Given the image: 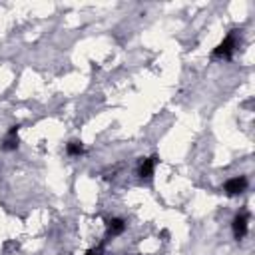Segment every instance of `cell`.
I'll use <instances>...</instances> for the list:
<instances>
[{"label": "cell", "instance_id": "cell-4", "mask_svg": "<svg viewBox=\"0 0 255 255\" xmlns=\"http://www.w3.org/2000/svg\"><path fill=\"white\" fill-rule=\"evenodd\" d=\"M156 166H158V156H151V158L142 160V164L138 168V176L142 180H149L151 176H154V172H156Z\"/></svg>", "mask_w": 255, "mask_h": 255}, {"label": "cell", "instance_id": "cell-5", "mask_svg": "<svg viewBox=\"0 0 255 255\" xmlns=\"http://www.w3.org/2000/svg\"><path fill=\"white\" fill-rule=\"evenodd\" d=\"M18 126H12L10 130H8V136L2 140V146H0V147H2L4 151H14L16 147H18Z\"/></svg>", "mask_w": 255, "mask_h": 255}, {"label": "cell", "instance_id": "cell-8", "mask_svg": "<svg viewBox=\"0 0 255 255\" xmlns=\"http://www.w3.org/2000/svg\"><path fill=\"white\" fill-rule=\"evenodd\" d=\"M102 253H104V249H102V245H100V247H94V249L86 251L84 255H102Z\"/></svg>", "mask_w": 255, "mask_h": 255}, {"label": "cell", "instance_id": "cell-3", "mask_svg": "<svg viewBox=\"0 0 255 255\" xmlns=\"http://www.w3.org/2000/svg\"><path fill=\"white\" fill-rule=\"evenodd\" d=\"M231 227H233L235 239H243V237L247 235V229H249V216H247V212H239V214L233 218Z\"/></svg>", "mask_w": 255, "mask_h": 255}, {"label": "cell", "instance_id": "cell-6", "mask_svg": "<svg viewBox=\"0 0 255 255\" xmlns=\"http://www.w3.org/2000/svg\"><path fill=\"white\" fill-rule=\"evenodd\" d=\"M126 231V221L122 218H112L108 221V235H122Z\"/></svg>", "mask_w": 255, "mask_h": 255}, {"label": "cell", "instance_id": "cell-2", "mask_svg": "<svg viewBox=\"0 0 255 255\" xmlns=\"http://www.w3.org/2000/svg\"><path fill=\"white\" fill-rule=\"evenodd\" d=\"M247 189V178L245 176H237V178H231V180H227L225 183H223V191L227 193V195H241L243 191Z\"/></svg>", "mask_w": 255, "mask_h": 255}, {"label": "cell", "instance_id": "cell-7", "mask_svg": "<svg viewBox=\"0 0 255 255\" xmlns=\"http://www.w3.org/2000/svg\"><path fill=\"white\" fill-rule=\"evenodd\" d=\"M66 154H68V156H82V154H84V144L78 142V140L70 142V144L66 146Z\"/></svg>", "mask_w": 255, "mask_h": 255}, {"label": "cell", "instance_id": "cell-1", "mask_svg": "<svg viewBox=\"0 0 255 255\" xmlns=\"http://www.w3.org/2000/svg\"><path fill=\"white\" fill-rule=\"evenodd\" d=\"M235 48H237V38H235V32H231L214 48V58L229 60L235 54Z\"/></svg>", "mask_w": 255, "mask_h": 255}]
</instances>
